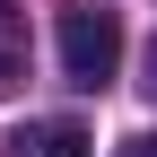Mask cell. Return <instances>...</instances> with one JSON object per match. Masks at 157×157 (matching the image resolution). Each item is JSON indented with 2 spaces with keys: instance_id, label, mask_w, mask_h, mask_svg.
Masks as SVG:
<instances>
[{
  "instance_id": "obj_1",
  "label": "cell",
  "mask_w": 157,
  "mask_h": 157,
  "mask_svg": "<svg viewBox=\"0 0 157 157\" xmlns=\"http://www.w3.org/2000/svg\"><path fill=\"white\" fill-rule=\"evenodd\" d=\"M122 70V26H113V9H61V78L70 87H105V78Z\"/></svg>"
},
{
  "instance_id": "obj_2",
  "label": "cell",
  "mask_w": 157,
  "mask_h": 157,
  "mask_svg": "<svg viewBox=\"0 0 157 157\" xmlns=\"http://www.w3.org/2000/svg\"><path fill=\"white\" fill-rule=\"evenodd\" d=\"M9 157H87V131L78 122H26V131H9Z\"/></svg>"
},
{
  "instance_id": "obj_3",
  "label": "cell",
  "mask_w": 157,
  "mask_h": 157,
  "mask_svg": "<svg viewBox=\"0 0 157 157\" xmlns=\"http://www.w3.org/2000/svg\"><path fill=\"white\" fill-rule=\"evenodd\" d=\"M9 87H26V9L0 0V96Z\"/></svg>"
},
{
  "instance_id": "obj_4",
  "label": "cell",
  "mask_w": 157,
  "mask_h": 157,
  "mask_svg": "<svg viewBox=\"0 0 157 157\" xmlns=\"http://www.w3.org/2000/svg\"><path fill=\"white\" fill-rule=\"evenodd\" d=\"M122 148H131V157H157V140H122Z\"/></svg>"
},
{
  "instance_id": "obj_5",
  "label": "cell",
  "mask_w": 157,
  "mask_h": 157,
  "mask_svg": "<svg viewBox=\"0 0 157 157\" xmlns=\"http://www.w3.org/2000/svg\"><path fill=\"white\" fill-rule=\"evenodd\" d=\"M148 96H157V52H148Z\"/></svg>"
}]
</instances>
